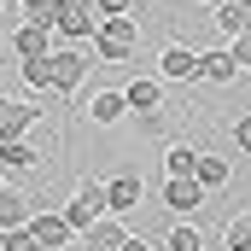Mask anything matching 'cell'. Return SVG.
I'll list each match as a JSON object with an SVG mask.
<instances>
[{
  "label": "cell",
  "mask_w": 251,
  "mask_h": 251,
  "mask_svg": "<svg viewBox=\"0 0 251 251\" xmlns=\"http://www.w3.org/2000/svg\"><path fill=\"white\" fill-rule=\"evenodd\" d=\"M123 251H158V246H146V240H134V234H128V246ZM164 251H170V246H164Z\"/></svg>",
  "instance_id": "cell-28"
},
{
  "label": "cell",
  "mask_w": 251,
  "mask_h": 251,
  "mask_svg": "<svg viewBox=\"0 0 251 251\" xmlns=\"http://www.w3.org/2000/svg\"><path fill=\"white\" fill-rule=\"evenodd\" d=\"M18 76H24V88L53 94V82H47V59H18Z\"/></svg>",
  "instance_id": "cell-20"
},
{
  "label": "cell",
  "mask_w": 251,
  "mask_h": 251,
  "mask_svg": "<svg viewBox=\"0 0 251 251\" xmlns=\"http://www.w3.org/2000/svg\"><path fill=\"white\" fill-rule=\"evenodd\" d=\"M128 12H140V0H100V18H128Z\"/></svg>",
  "instance_id": "cell-26"
},
{
  "label": "cell",
  "mask_w": 251,
  "mask_h": 251,
  "mask_svg": "<svg viewBox=\"0 0 251 251\" xmlns=\"http://www.w3.org/2000/svg\"><path fill=\"white\" fill-rule=\"evenodd\" d=\"M0 170H12V176H35V170H41V152H35L29 140H0Z\"/></svg>",
  "instance_id": "cell-14"
},
{
  "label": "cell",
  "mask_w": 251,
  "mask_h": 251,
  "mask_svg": "<svg viewBox=\"0 0 251 251\" xmlns=\"http://www.w3.org/2000/svg\"><path fill=\"white\" fill-rule=\"evenodd\" d=\"M210 6H222V0H210Z\"/></svg>",
  "instance_id": "cell-31"
},
{
  "label": "cell",
  "mask_w": 251,
  "mask_h": 251,
  "mask_svg": "<svg viewBox=\"0 0 251 251\" xmlns=\"http://www.w3.org/2000/svg\"><path fill=\"white\" fill-rule=\"evenodd\" d=\"M64 251H94V246H88V240H70V246H64Z\"/></svg>",
  "instance_id": "cell-29"
},
{
  "label": "cell",
  "mask_w": 251,
  "mask_h": 251,
  "mask_svg": "<svg viewBox=\"0 0 251 251\" xmlns=\"http://www.w3.org/2000/svg\"><path fill=\"white\" fill-rule=\"evenodd\" d=\"M140 53V18L128 12V18H100V29H94V59L100 64H128Z\"/></svg>",
  "instance_id": "cell-1"
},
{
  "label": "cell",
  "mask_w": 251,
  "mask_h": 251,
  "mask_svg": "<svg viewBox=\"0 0 251 251\" xmlns=\"http://www.w3.org/2000/svg\"><path fill=\"white\" fill-rule=\"evenodd\" d=\"M228 134H234V146L251 158V111H240V117H228Z\"/></svg>",
  "instance_id": "cell-23"
},
{
  "label": "cell",
  "mask_w": 251,
  "mask_h": 251,
  "mask_svg": "<svg viewBox=\"0 0 251 251\" xmlns=\"http://www.w3.org/2000/svg\"><path fill=\"white\" fill-rule=\"evenodd\" d=\"M12 53H18V59H47V53H53V24H47V18H24V24L12 29Z\"/></svg>",
  "instance_id": "cell-5"
},
{
  "label": "cell",
  "mask_w": 251,
  "mask_h": 251,
  "mask_svg": "<svg viewBox=\"0 0 251 251\" xmlns=\"http://www.w3.org/2000/svg\"><path fill=\"white\" fill-rule=\"evenodd\" d=\"M240 76V64H234V53L228 47H210V53H199V82H210V88H228Z\"/></svg>",
  "instance_id": "cell-13"
},
{
  "label": "cell",
  "mask_w": 251,
  "mask_h": 251,
  "mask_svg": "<svg viewBox=\"0 0 251 251\" xmlns=\"http://www.w3.org/2000/svg\"><path fill=\"white\" fill-rule=\"evenodd\" d=\"M193 176L204 181V193H216V187H228V181H234V164H228L222 152H199V164H193Z\"/></svg>",
  "instance_id": "cell-16"
},
{
  "label": "cell",
  "mask_w": 251,
  "mask_h": 251,
  "mask_svg": "<svg viewBox=\"0 0 251 251\" xmlns=\"http://www.w3.org/2000/svg\"><path fill=\"white\" fill-rule=\"evenodd\" d=\"M164 123H170V117H164V105H158V111H140V117H134V128H140V134H164Z\"/></svg>",
  "instance_id": "cell-25"
},
{
  "label": "cell",
  "mask_w": 251,
  "mask_h": 251,
  "mask_svg": "<svg viewBox=\"0 0 251 251\" xmlns=\"http://www.w3.org/2000/svg\"><path fill=\"white\" fill-rule=\"evenodd\" d=\"M82 240H88L94 251H123V246H128V228H123V216H100Z\"/></svg>",
  "instance_id": "cell-15"
},
{
  "label": "cell",
  "mask_w": 251,
  "mask_h": 251,
  "mask_svg": "<svg viewBox=\"0 0 251 251\" xmlns=\"http://www.w3.org/2000/svg\"><path fill=\"white\" fill-rule=\"evenodd\" d=\"M88 64H94V59H88V53H82L76 41H70V47H53V53H47V82H53V100H70V94L82 88Z\"/></svg>",
  "instance_id": "cell-3"
},
{
  "label": "cell",
  "mask_w": 251,
  "mask_h": 251,
  "mask_svg": "<svg viewBox=\"0 0 251 251\" xmlns=\"http://www.w3.org/2000/svg\"><path fill=\"white\" fill-rule=\"evenodd\" d=\"M164 204H170L176 216H193V210L204 204V181H199V176H164Z\"/></svg>",
  "instance_id": "cell-9"
},
{
  "label": "cell",
  "mask_w": 251,
  "mask_h": 251,
  "mask_svg": "<svg viewBox=\"0 0 251 251\" xmlns=\"http://www.w3.org/2000/svg\"><path fill=\"white\" fill-rule=\"evenodd\" d=\"M0 251H47L29 228H12V234H0Z\"/></svg>",
  "instance_id": "cell-22"
},
{
  "label": "cell",
  "mask_w": 251,
  "mask_h": 251,
  "mask_svg": "<svg viewBox=\"0 0 251 251\" xmlns=\"http://www.w3.org/2000/svg\"><path fill=\"white\" fill-rule=\"evenodd\" d=\"M41 204L35 199H24L18 187H0V234H12V228H29V216H35Z\"/></svg>",
  "instance_id": "cell-12"
},
{
  "label": "cell",
  "mask_w": 251,
  "mask_h": 251,
  "mask_svg": "<svg viewBox=\"0 0 251 251\" xmlns=\"http://www.w3.org/2000/svg\"><path fill=\"white\" fill-rule=\"evenodd\" d=\"M94 29H100V0H53V35L64 41H94Z\"/></svg>",
  "instance_id": "cell-2"
},
{
  "label": "cell",
  "mask_w": 251,
  "mask_h": 251,
  "mask_svg": "<svg viewBox=\"0 0 251 251\" xmlns=\"http://www.w3.org/2000/svg\"><path fill=\"white\" fill-rule=\"evenodd\" d=\"M158 76H164V82H199V47L170 41V47L158 53Z\"/></svg>",
  "instance_id": "cell-7"
},
{
  "label": "cell",
  "mask_w": 251,
  "mask_h": 251,
  "mask_svg": "<svg viewBox=\"0 0 251 251\" xmlns=\"http://www.w3.org/2000/svg\"><path fill=\"white\" fill-rule=\"evenodd\" d=\"M18 6H24V18H47L53 24V0H18Z\"/></svg>",
  "instance_id": "cell-27"
},
{
  "label": "cell",
  "mask_w": 251,
  "mask_h": 251,
  "mask_svg": "<svg viewBox=\"0 0 251 251\" xmlns=\"http://www.w3.org/2000/svg\"><path fill=\"white\" fill-rule=\"evenodd\" d=\"M35 123H41V105H29V100H0V140H29Z\"/></svg>",
  "instance_id": "cell-8"
},
{
  "label": "cell",
  "mask_w": 251,
  "mask_h": 251,
  "mask_svg": "<svg viewBox=\"0 0 251 251\" xmlns=\"http://www.w3.org/2000/svg\"><path fill=\"white\" fill-rule=\"evenodd\" d=\"M193 164H199V146H187V140L164 146V176H193Z\"/></svg>",
  "instance_id": "cell-17"
},
{
  "label": "cell",
  "mask_w": 251,
  "mask_h": 251,
  "mask_svg": "<svg viewBox=\"0 0 251 251\" xmlns=\"http://www.w3.org/2000/svg\"><path fill=\"white\" fill-rule=\"evenodd\" d=\"M29 234H35V240H41L47 251H64L70 240H82V234H76V228L64 222V210H47V204H41V210L29 216Z\"/></svg>",
  "instance_id": "cell-6"
},
{
  "label": "cell",
  "mask_w": 251,
  "mask_h": 251,
  "mask_svg": "<svg viewBox=\"0 0 251 251\" xmlns=\"http://www.w3.org/2000/svg\"><path fill=\"white\" fill-rule=\"evenodd\" d=\"M0 187H6V170H0Z\"/></svg>",
  "instance_id": "cell-30"
},
{
  "label": "cell",
  "mask_w": 251,
  "mask_h": 251,
  "mask_svg": "<svg viewBox=\"0 0 251 251\" xmlns=\"http://www.w3.org/2000/svg\"><path fill=\"white\" fill-rule=\"evenodd\" d=\"M164 246H170V251H204V234H199V228H193V222H176V228H170V240H164Z\"/></svg>",
  "instance_id": "cell-21"
},
{
  "label": "cell",
  "mask_w": 251,
  "mask_h": 251,
  "mask_svg": "<svg viewBox=\"0 0 251 251\" xmlns=\"http://www.w3.org/2000/svg\"><path fill=\"white\" fill-rule=\"evenodd\" d=\"M222 246H228V251H251V210L228 216V228H222Z\"/></svg>",
  "instance_id": "cell-18"
},
{
  "label": "cell",
  "mask_w": 251,
  "mask_h": 251,
  "mask_svg": "<svg viewBox=\"0 0 251 251\" xmlns=\"http://www.w3.org/2000/svg\"><path fill=\"white\" fill-rule=\"evenodd\" d=\"M123 100H128V117L158 111V105H164V76H134V82L123 88Z\"/></svg>",
  "instance_id": "cell-11"
},
{
  "label": "cell",
  "mask_w": 251,
  "mask_h": 251,
  "mask_svg": "<svg viewBox=\"0 0 251 251\" xmlns=\"http://www.w3.org/2000/svg\"><path fill=\"white\" fill-rule=\"evenodd\" d=\"M82 111H88V123H94V128H117V123L128 117V100H123V88H100Z\"/></svg>",
  "instance_id": "cell-10"
},
{
  "label": "cell",
  "mask_w": 251,
  "mask_h": 251,
  "mask_svg": "<svg viewBox=\"0 0 251 251\" xmlns=\"http://www.w3.org/2000/svg\"><path fill=\"white\" fill-rule=\"evenodd\" d=\"M105 193H111V216H128V210H140V199H146V176H140V164L117 170V176L105 181Z\"/></svg>",
  "instance_id": "cell-4"
},
{
  "label": "cell",
  "mask_w": 251,
  "mask_h": 251,
  "mask_svg": "<svg viewBox=\"0 0 251 251\" xmlns=\"http://www.w3.org/2000/svg\"><path fill=\"white\" fill-rule=\"evenodd\" d=\"M228 53H234V64H240V70H251V29H240V35L228 41Z\"/></svg>",
  "instance_id": "cell-24"
},
{
  "label": "cell",
  "mask_w": 251,
  "mask_h": 251,
  "mask_svg": "<svg viewBox=\"0 0 251 251\" xmlns=\"http://www.w3.org/2000/svg\"><path fill=\"white\" fill-rule=\"evenodd\" d=\"M100 216H105V210H94V204H88V199H82V193H76V199H70V204H64V222H70V228H76V234H88V228H94V222H100Z\"/></svg>",
  "instance_id": "cell-19"
}]
</instances>
